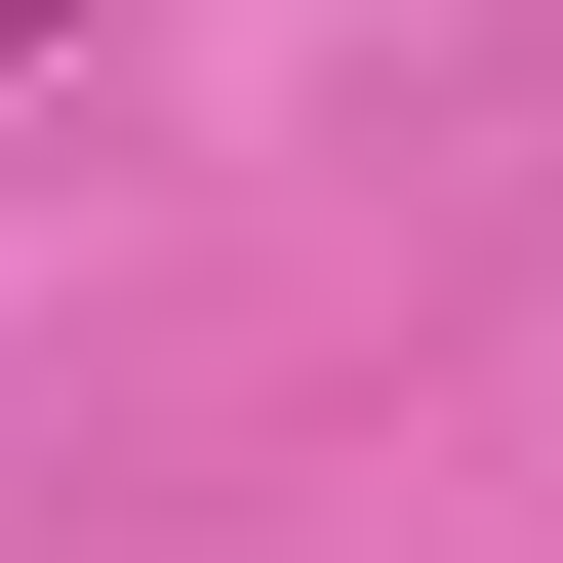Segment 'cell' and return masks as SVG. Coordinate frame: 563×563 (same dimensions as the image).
Instances as JSON below:
<instances>
[{
  "label": "cell",
  "instance_id": "1",
  "mask_svg": "<svg viewBox=\"0 0 563 563\" xmlns=\"http://www.w3.org/2000/svg\"><path fill=\"white\" fill-rule=\"evenodd\" d=\"M0 41H41V0H0Z\"/></svg>",
  "mask_w": 563,
  "mask_h": 563
}]
</instances>
